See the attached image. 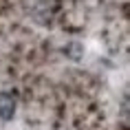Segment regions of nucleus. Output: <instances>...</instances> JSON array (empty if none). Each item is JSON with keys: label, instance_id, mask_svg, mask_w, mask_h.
Listing matches in <instances>:
<instances>
[{"label": "nucleus", "instance_id": "1", "mask_svg": "<svg viewBox=\"0 0 130 130\" xmlns=\"http://www.w3.org/2000/svg\"><path fill=\"white\" fill-rule=\"evenodd\" d=\"M15 108H18V99L11 93L2 90L0 93V119L2 121H11L15 117Z\"/></svg>", "mask_w": 130, "mask_h": 130}]
</instances>
